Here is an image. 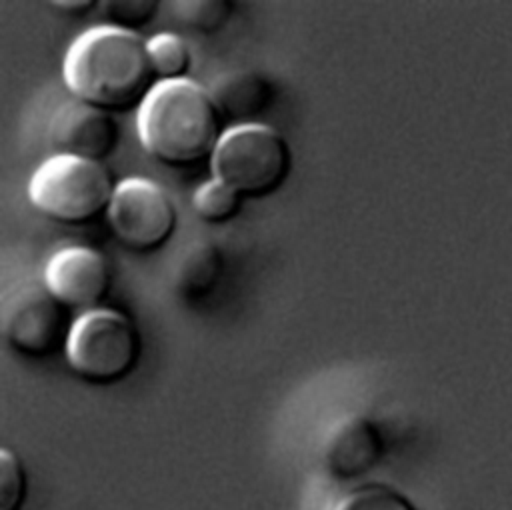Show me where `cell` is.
<instances>
[{
    "instance_id": "1",
    "label": "cell",
    "mask_w": 512,
    "mask_h": 510,
    "mask_svg": "<svg viewBox=\"0 0 512 510\" xmlns=\"http://www.w3.org/2000/svg\"><path fill=\"white\" fill-rule=\"evenodd\" d=\"M62 76L74 100L114 116L140 112L160 86L148 40L104 24L72 42L62 62Z\"/></svg>"
},
{
    "instance_id": "2",
    "label": "cell",
    "mask_w": 512,
    "mask_h": 510,
    "mask_svg": "<svg viewBox=\"0 0 512 510\" xmlns=\"http://www.w3.org/2000/svg\"><path fill=\"white\" fill-rule=\"evenodd\" d=\"M228 126L210 90L194 80L162 82L138 112V138L166 168L212 162Z\"/></svg>"
},
{
    "instance_id": "3",
    "label": "cell",
    "mask_w": 512,
    "mask_h": 510,
    "mask_svg": "<svg viewBox=\"0 0 512 510\" xmlns=\"http://www.w3.org/2000/svg\"><path fill=\"white\" fill-rule=\"evenodd\" d=\"M118 184L106 164L50 156L32 174L28 198L52 222L88 226L108 216Z\"/></svg>"
},
{
    "instance_id": "4",
    "label": "cell",
    "mask_w": 512,
    "mask_h": 510,
    "mask_svg": "<svg viewBox=\"0 0 512 510\" xmlns=\"http://www.w3.org/2000/svg\"><path fill=\"white\" fill-rule=\"evenodd\" d=\"M142 352V332L128 314L94 308L76 318L64 354L76 378L92 386H112L132 376Z\"/></svg>"
},
{
    "instance_id": "5",
    "label": "cell",
    "mask_w": 512,
    "mask_h": 510,
    "mask_svg": "<svg viewBox=\"0 0 512 510\" xmlns=\"http://www.w3.org/2000/svg\"><path fill=\"white\" fill-rule=\"evenodd\" d=\"M214 178L246 198H268L290 178L294 152L284 134L266 124L230 128L214 158Z\"/></svg>"
},
{
    "instance_id": "6",
    "label": "cell",
    "mask_w": 512,
    "mask_h": 510,
    "mask_svg": "<svg viewBox=\"0 0 512 510\" xmlns=\"http://www.w3.org/2000/svg\"><path fill=\"white\" fill-rule=\"evenodd\" d=\"M76 318L44 284L28 280L10 290L2 306L4 340L16 354L32 360L66 352Z\"/></svg>"
},
{
    "instance_id": "7",
    "label": "cell",
    "mask_w": 512,
    "mask_h": 510,
    "mask_svg": "<svg viewBox=\"0 0 512 510\" xmlns=\"http://www.w3.org/2000/svg\"><path fill=\"white\" fill-rule=\"evenodd\" d=\"M106 218L114 238L136 254L166 248L180 222L174 198L164 186L148 178L118 182Z\"/></svg>"
},
{
    "instance_id": "8",
    "label": "cell",
    "mask_w": 512,
    "mask_h": 510,
    "mask_svg": "<svg viewBox=\"0 0 512 510\" xmlns=\"http://www.w3.org/2000/svg\"><path fill=\"white\" fill-rule=\"evenodd\" d=\"M48 290L70 310H94L110 296L114 268L108 256L90 246H64L56 250L42 274Z\"/></svg>"
},
{
    "instance_id": "9",
    "label": "cell",
    "mask_w": 512,
    "mask_h": 510,
    "mask_svg": "<svg viewBox=\"0 0 512 510\" xmlns=\"http://www.w3.org/2000/svg\"><path fill=\"white\" fill-rule=\"evenodd\" d=\"M122 142V128L114 114L70 100L60 106L48 124L52 156H74L106 164Z\"/></svg>"
},
{
    "instance_id": "10",
    "label": "cell",
    "mask_w": 512,
    "mask_h": 510,
    "mask_svg": "<svg viewBox=\"0 0 512 510\" xmlns=\"http://www.w3.org/2000/svg\"><path fill=\"white\" fill-rule=\"evenodd\" d=\"M382 426L368 414H344L326 432L320 448L324 472L336 482L368 476L386 456Z\"/></svg>"
},
{
    "instance_id": "11",
    "label": "cell",
    "mask_w": 512,
    "mask_h": 510,
    "mask_svg": "<svg viewBox=\"0 0 512 510\" xmlns=\"http://www.w3.org/2000/svg\"><path fill=\"white\" fill-rule=\"evenodd\" d=\"M210 94L228 130L236 126L262 124L260 120L274 108L280 88L262 70H232L210 84Z\"/></svg>"
},
{
    "instance_id": "12",
    "label": "cell",
    "mask_w": 512,
    "mask_h": 510,
    "mask_svg": "<svg viewBox=\"0 0 512 510\" xmlns=\"http://www.w3.org/2000/svg\"><path fill=\"white\" fill-rule=\"evenodd\" d=\"M226 274V254L220 244L208 238H196L186 244L174 260L170 286L184 304L208 300Z\"/></svg>"
},
{
    "instance_id": "13",
    "label": "cell",
    "mask_w": 512,
    "mask_h": 510,
    "mask_svg": "<svg viewBox=\"0 0 512 510\" xmlns=\"http://www.w3.org/2000/svg\"><path fill=\"white\" fill-rule=\"evenodd\" d=\"M148 50L160 84L190 80L188 76L194 66V54L190 44L182 36L174 32L154 34L152 38H148Z\"/></svg>"
},
{
    "instance_id": "14",
    "label": "cell",
    "mask_w": 512,
    "mask_h": 510,
    "mask_svg": "<svg viewBox=\"0 0 512 510\" xmlns=\"http://www.w3.org/2000/svg\"><path fill=\"white\" fill-rule=\"evenodd\" d=\"M232 0H178L172 2L174 18L194 34L214 36L222 32L234 16Z\"/></svg>"
},
{
    "instance_id": "15",
    "label": "cell",
    "mask_w": 512,
    "mask_h": 510,
    "mask_svg": "<svg viewBox=\"0 0 512 510\" xmlns=\"http://www.w3.org/2000/svg\"><path fill=\"white\" fill-rule=\"evenodd\" d=\"M242 206L244 198L218 178L200 184L192 196V208L196 216L212 226L232 222L242 212Z\"/></svg>"
},
{
    "instance_id": "16",
    "label": "cell",
    "mask_w": 512,
    "mask_h": 510,
    "mask_svg": "<svg viewBox=\"0 0 512 510\" xmlns=\"http://www.w3.org/2000/svg\"><path fill=\"white\" fill-rule=\"evenodd\" d=\"M330 510H418V506L390 484L362 482L346 490Z\"/></svg>"
},
{
    "instance_id": "17",
    "label": "cell",
    "mask_w": 512,
    "mask_h": 510,
    "mask_svg": "<svg viewBox=\"0 0 512 510\" xmlns=\"http://www.w3.org/2000/svg\"><path fill=\"white\" fill-rule=\"evenodd\" d=\"M160 14V2L156 0H106L100 4V16L104 26L140 34Z\"/></svg>"
},
{
    "instance_id": "18",
    "label": "cell",
    "mask_w": 512,
    "mask_h": 510,
    "mask_svg": "<svg viewBox=\"0 0 512 510\" xmlns=\"http://www.w3.org/2000/svg\"><path fill=\"white\" fill-rule=\"evenodd\" d=\"M30 492V474L18 452L0 450V510H22Z\"/></svg>"
},
{
    "instance_id": "19",
    "label": "cell",
    "mask_w": 512,
    "mask_h": 510,
    "mask_svg": "<svg viewBox=\"0 0 512 510\" xmlns=\"http://www.w3.org/2000/svg\"><path fill=\"white\" fill-rule=\"evenodd\" d=\"M100 4L102 2H96V0H60V2H52L50 6L64 16L86 18L94 12H100Z\"/></svg>"
}]
</instances>
